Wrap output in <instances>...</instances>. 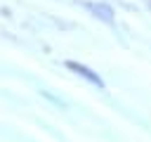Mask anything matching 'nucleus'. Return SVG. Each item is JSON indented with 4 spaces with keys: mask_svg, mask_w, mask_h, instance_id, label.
I'll use <instances>...</instances> for the list:
<instances>
[{
    "mask_svg": "<svg viewBox=\"0 0 151 142\" xmlns=\"http://www.w3.org/2000/svg\"><path fill=\"white\" fill-rule=\"evenodd\" d=\"M66 66H68L73 73H78V76H83L85 80H90L92 85H97L99 90H104V80H101V78H99V73H97V71H92L90 66H85V64H78V62H68Z\"/></svg>",
    "mask_w": 151,
    "mask_h": 142,
    "instance_id": "f257e3e1",
    "label": "nucleus"
},
{
    "mask_svg": "<svg viewBox=\"0 0 151 142\" xmlns=\"http://www.w3.org/2000/svg\"><path fill=\"white\" fill-rule=\"evenodd\" d=\"M85 7H87L97 19H101V21H106V24L113 21V9H111L109 5H104V2H87Z\"/></svg>",
    "mask_w": 151,
    "mask_h": 142,
    "instance_id": "f03ea898",
    "label": "nucleus"
}]
</instances>
